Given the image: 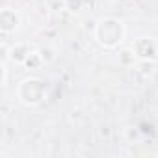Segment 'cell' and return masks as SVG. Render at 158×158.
Segmentation results:
<instances>
[{
  "mask_svg": "<svg viewBox=\"0 0 158 158\" xmlns=\"http://www.w3.org/2000/svg\"><path fill=\"white\" fill-rule=\"evenodd\" d=\"M125 35H127V28L123 21H119L117 17H102L93 30L95 41L102 48H117L123 43Z\"/></svg>",
  "mask_w": 158,
  "mask_h": 158,
  "instance_id": "1",
  "label": "cell"
},
{
  "mask_svg": "<svg viewBox=\"0 0 158 158\" xmlns=\"http://www.w3.org/2000/svg\"><path fill=\"white\" fill-rule=\"evenodd\" d=\"M48 88L47 82L41 80L37 76H30L17 86V99L24 104V106H39L45 99H47Z\"/></svg>",
  "mask_w": 158,
  "mask_h": 158,
  "instance_id": "2",
  "label": "cell"
},
{
  "mask_svg": "<svg viewBox=\"0 0 158 158\" xmlns=\"http://www.w3.org/2000/svg\"><path fill=\"white\" fill-rule=\"evenodd\" d=\"M132 50L139 61H154L158 58V43L152 37H138L132 45Z\"/></svg>",
  "mask_w": 158,
  "mask_h": 158,
  "instance_id": "3",
  "label": "cell"
},
{
  "mask_svg": "<svg viewBox=\"0 0 158 158\" xmlns=\"http://www.w3.org/2000/svg\"><path fill=\"white\" fill-rule=\"evenodd\" d=\"M21 26V15L13 8H4L0 11V30L4 34H13Z\"/></svg>",
  "mask_w": 158,
  "mask_h": 158,
  "instance_id": "4",
  "label": "cell"
},
{
  "mask_svg": "<svg viewBox=\"0 0 158 158\" xmlns=\"http://www.w3.org/2000/svg\"><path fill=\"white\" fill-rule=\"evenodd\" d=\"M32 52H34V50H32L30 45H26V43H17L15 47L10 48V60L15 61V63H24L26 58H28Z\"/></svg>",
  "mask_w": 158,
  "mask_h": 158,
  "instance_id": "5",
  "label": "cell"
},
{
  "mask_svg": "<svg viewBox=\"0 0 158 158\" xmlns=\"http://www.w3.org/2000/svg\"><path fill=\"white\" fill-rule=\"evenodd\" d=\"M136 60H138V58H136V54H134L132 48L123 50V52L119 54V65H123V67H134Z\"/></svg>",
  "mask_w": 158,
  "mask_h": 158,
  "instance_id": "6",
  "label": "cell"
},
{
  "mask_svg": "<svg viewBox=\"0 0 158 158\" xmlns=\"http://www.w3.org/2000/svg\"><path fill=\"white\" fill-rule=\"evenodd\" d=\"M45 61H43V58H41V54H39V50H34L28 58H26V61L23 63L24 67H28V69H37V67H41Z\"/></svg>",
  "mask_w": 158,
  "mask_h": 158,
  "instance_id": "7",
  "label": "cell"
},
{
  "mask_svg": "<svg viewBox=\"0 0 158 158\" xmlns=\"http://www.w3.org/2000/svg\"><path fill=\"white\" fill-rule=\"evenodd\" d=\"M65 10L71 11V13H78L82 8H84V0H65Z\"/></svg>",
  "mask_w": 158,
  "mask_h": 158,
  "instance_id": "8",
  "label": "cell"
},
{
  "mask_svg": "<svg viewBox=\"0 0 158 158\" xmlns=\"http://www.w3.org/2000/svg\"><path fill=\"white\" fill-rule=\"evenodd\" d=\"M39 54H41V58H43V61H45V63H50V61H54V60H56V50H54V48H50V47L41 48V50H39Z\"/></svg>",
  "mask_w": 158,
  "mask_h": 158,
  "instance_id": "9",
  "label": "cell"
},
{
  "mask_svg": "<svg viewBox=\"0 0 158 158\" xmlns=\"http://www.w3.org/2000/svg\"><path fill=\"white\" fill-rule=\"evenodd\" d=\"M2 86L6 88L8 86V67H6V61L2 60Z\"/></svg>",
  "mask_w": 158,
  "mask_h": 158,
  "instance_id": "10",
  "label": "cell"
}]
</instances>
